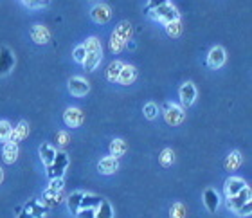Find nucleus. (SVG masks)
Listing matches in <instances>:
<instances>
[{"instance_id": "40", "label": "nucleus", "mask_w": 252, "mask_h": 218, "mask_svg": "<svg viewBox=\"0 0 252 218\" xmlns=\"http://www.w3.org/2000/svg\"><path fill=\"white\" fill-rule=\"evenodd\" d=\"M22 4L27 5V7H31V9H36V7H40V2L38 0H20Z\"/></svg>"}, {"instance_id": "28", "label": "nucleus", "mask_w": 252, "mask_h": 218, "mask_svg": "<svg viewBox=\"0 0 252 218\" xmlns=\"http://www.w3.org/2000/svg\"><path fill=\"white\" fill-rule=\"evenodd\" d=\"M158 162H160V166H164V168H169V166L175 162V152L171 148H164L162 152H160V155H158Z\"/></svg>"}, {"instance_id": "10", "label": "nucleus", "mask_w": 252, "mask_h": 218, "mask_svg": "<svg viewBox=\"0 0 252 218\" xmlns=\"http://www.w3.org/2000/svg\"><path fill=\"white\" fill-rule=\"evenodd\" d=\"M83 119H85L83 112L76 107H68L67 110L63 112V121H65V125L70 128H78L79 125L83 123Z\"/></svg>"}, {"instance_id": "11", "label": "nucleus", "mask_w": 252, "mask_h": 218, "mask_svg": "<svg viewBox=\"0 0 252 218\" xmlns=\"http://www.w3.org/2000/svg\"><path fill=\"white\" fill-rule=\"evenodd\" d=\"M31 38H32V42L38 43V45H45V43L51 42V32H49L47 27L42 26V24H34V26L31 27Z\"/></svg>"}, {"instance_id": "5", "label": "nucleus", "mask_w": 252, "mask_h": 218, "mask_svg": "<svg viewBox=\"0 0 252 218\" xmlns=\"http://www.w3.org/2000/svg\"><path fill=\"white\" fill-rule=\"evenodd\" d=\"M15 53L11 51V47L7 45H2L0 47V76H7L11 74V70L15 69Z\"/></svg>"}, {"instance_id": "38", "label": "nucleus", "mask_w": 252, "mask_h": 218, "mask_svg": "<svg viewBox=\"0 0 252 218\" xmlns=\"http://www.w3.org/2000/svg\"><path fill=\"white\" fill-rule=\"evenodd\" d=\"M68 141H70L68 133H65V132H58V133H56V143H58L60 146H67Z\"/></svg>"}, {"instance_id": "23", "label": "nucleus", "mask_w": 252, "mask_h": 218, "mask_svg": "<svg viewBox=\"0 0 252 218\" xmlns=\"http://www.w3.org/2000/svg\"><path fill=\"white\" fill-rule=\"evenodd\" d=\"M101 60H103V51H97V53H87V58H85L83 65L85 69L89 70H94L97 65L101 63Z\"/></svg>"}, {"instance_id": "6", "label": "nucleus", "mask_w": 252, "mask_h": 218, "mask_svg": "<svg viewBox=\"0 0 252 218\" xmlns=\"http://www.w3.org/2000/svg\"><path fill=\"white\" fill-rule=\"evenodd\" d=\"M225 60H227V53H225V49L221 47V45H216V47L211 49L209 54H207V60H205V65H207L209 69L216 70V69H220L221 65L225 63Z\"/></svg>"}, {"instance_id": "8", "label": "nucleus", "mask_w": 252, "mask_h": 218, "mask_svg": "<svg viewBox=\"0 0 252 218\" xmlns=\"http://www.w3.org/2000/svg\"><path fill=\"white\" fill-rule=\"evenodd\" d=\"M179 96H180V101H182V105H184V107H191V105L196 101L198 91H196V87H194L193 81H186L184 85L180 87Z\"/></svg>"}, {"instance_id": "1", "label": "nucleus", "mask_w": 252, "mask_h": 218, "mask_svg": "<svg viewBox=\"0 0 252 218\" xmlns=\"http://www.w3.org/2000/svg\"><path fill=\"white\" fill-rule=\"evenodd\" d=\"M251 198H252V191H251V187L245 186L240 193H236L234 197L231 198H227V204H229V208L234 211V215L236 217H251L252 213V202H251Z\"/></svg>"}, {"instance_id": "19", "label": "nucleus", "mask_w": 252, "mask_h": 218, "mask_svg": "<svg viewBox=\"0 0 252 218\" xmlns=\"http://www.w3.org/2000/svg\"><path fill=\"white\" fill-rule=\"evenodd\" d=\"M29 135V125L26 121H20L13 128V132H11V143H20V141H26V137Z\"/></svg>"}, {"instance_id": "16", "label": "nucleus", "mask_w": 252, "mask_h": 218, "mask_svg": "<svg viewBox=\"0 0 252 218\" xmlns=\"http://www.w3.org/2000/svg\"><path fill=\"white\" fill-rule=\"evenodd\" d=\"M135 80H137L135 67H133V65H123L121 72H119V78H117V83H119V85H131Z\"/></svg>"}, {"instance_id": "12", "label": "nucleus", "mask_w": 252, "mask_h": 218, "mask_svg": "<svg viewBox=\"0 0 252 218\" xmlns=\"http://www.w3.org/2000/svg\"><path fill=\"white\" fill-rule=\"evenodd\" d=\"M245 186H247V184H245L243 179H240V177H231V179H227L225 184H223V193H225L227 198H231V197H234L236 193L242 191Z\"/></svg>"}, {"instance_id": "32", "label": "nucleus", "mask_w": 252, "mask_h": 218, "mask_svg": "<svg viewBox=\"0 0 252 218\" xmlns=\"http://www.w3.org/2000/svg\"><path fill=\"white\" fill-rule=\"evenodd\" d=\"M43 200L47 204H51V206H54V204H60V200H62V195L60 193H56V191H51V189H45L43 191Z\"/></svg>"}, {"instance_id": "24", "label": "nucleus", "mask_w": 252, "mask_h": 218, "mask_svg": "<svg viewBox=\"0 0 252 218\" xmlns=\"http://www.w3.org/2000/svg\"><path fill=\"white\" fill-rule=\"evenodd\" d=\"M123 62H119V60H116V62H112L108 67H106V80L110 81V83H116L117 78H119V72H121L123 69Z\"/></svg>"}, {"instance_id": "22", "label": "nucleus", "mask_w": 252, "mask_h": 218, "mask_svg": "<svg viewBox=\"0 0 252 218\" xmlns=\"http://www.w3.org/2000/svg\"><path fill=\"white\" fill-rule=\"evenodd\" d=\"M103 198L94 195V193H83V198H81V204H79V209H97Z\"/></svg>"}, {"instance_id": "26", "label": "nucleus", "mask_w": 252, "mask_h": 218, "mask_svg": "<svg viewBox=\"0 0 252 218\" xmlns=\"http://www.w3.org/2000/svg\"><path fill=\"white\" fill-rule=\"evenodd\" d=\"M126 154V141L123 139H114L110 143V155L114 159H119Z\"/></svg>"}, {"instance_id": "21", "label": "nucleus", "mask_w": 252, "mask_h": 218, "mask_svg": "<svg viewBox=\"0 0 252 218\" xmlns=\"http://www.w3.org/2000/svg\"><path fill=\"white\" fill-rule=\"evenodd\" d=\"M131 32H133V29H131V24L125 20V22H119V24H117L112 34H116L117 38H121L123 42L128 43V40L131 38Z\"/></svg>"}, {"instance_id": "33", "label": "nucleus", "mask_w": 252, "mask_h": 218, "mask_svg": "<svg viewBox=\"0 0 252 218\" xmlns=\"http://www.w3.org/2000/svg\"><path fill=\"white\" fill-rule=\"evenodd\" d=\"M157 116H158V107H157V105H155V103H146V105H144V117H146V119H150V121H153Z\"/></svg>"}, {"instance_id": "25", "label": "nucleus", "mask_w": 252, "mask_h": 218, "mask_svg": "<svg viewBox=\"0 0 252 218\" xmlns=\"http://www.w3.org/2000/svg\"><path fill=\"white\" fill-rule=\"evenodd\" d=\"M83 193L85 191H74L68 195L67 198V204H68V211L76 217V213L79 211V204H81V198H83Z\"/></svg>"}, {"instance_id": "42", "label": "nucleus", "mask_w": 252, "mask_h": 218, "mask_svg": "<svg viewBox=\"0 0 252 218\" xmlns=\"http://www.w3.org/2000/svg\"><path fill=\"white\" fill-rule=\"evenodd\" d=\"M18 218H32L31 215H27V213H20L18 215Z\"/></svg>"}, {"instance_id": "31", "label": "nucleus", "mask_w": 252, "mask_h": 218, "mask_svg": "<svg viewBox=\"0 0 252 218\" xmlns=\"http://www.w3.org/2000/svg\"><path fill=\"white\" fill-rule=\"evenodd\" d=\"M125 45H126V42H123L121 38H117L116 34H112L110 36V42H108V47H110V51L112 53H121L123 49H125Z\"/></svg>"}, {"instance_id": "13", "label": "nucleus", "mask_w": 252, "mask_h": 218, "mask_svg": "<svg viewBox=\"0 0 252 218\" xmlns=\"http://www.w3.org/2000/svg\"><path fill=\"white\" fill-rule=\"evenodd\" d=\"M204 204L209 213H216L218 206H220V195H218V191L213 189V187H207L204 191Z\"/></svg>"}, {"instance_id": "15", "label": "nucleus", "mask_w": 252, "mask_h": 218, "mask_svg": "<svg viewBox=\"0 0 252 218\" xmlns=\"http://www.w3.org/2000/svg\"><path fill=\"white\" fill-rule=\"evenodd\" d=\"M97 170H99L101 175H112V173H116L119 170V159H114L112 155L103 157L99 160V164H97Z\"/></svg>"}, {"instance_id": "36", "label": "nucleus", "mask_w": 252, "mask_h": 218, "mask_svg": "<svg viewBox=\"0 0 252 218\" xmlns=\"http://www.w3.org/2000/svg\"><path fill=\"white\" fill-rule=\"evenodd\" d=\"M63 179H53V181L49 182V189L51 191H56V193H62V189H63Z\"/></svg>"}, {"instance_id": "37", "label": "nucleus", "mask_w": 252, "mask_h": 218, "mask_svg": "<svg viewBox=\"0 0 252 218\" xmlns=\"http://www.w3.org/2000/svg\"><path fill=\"white\" fill-rule=\"evenodd\" d=\"M76 218H95V209H79Z\"/></svg>"}, {"instance_id": "29", "label": "nucleus", "mask_w": 252, "mask_h": 218, "mask_svg": "<svg viewBox=\"0 0 252 218\" xmlns=\"http://www.w3.org/2000/svg\"><path fill=\"white\" fill-rule=\"evenodd\" d=\"M166 32H168L171 38H179L182 34V22L180 20H173V22H168L166 26H164Z\"/></svg>"}, {"instance_id": "14", "label": "nucleus", "mask_w": 252, "mask_h": 218, "mask_svg": "<svg viewBox=\"0 0 252 218\" xmlns=\"http://www.w3.org/2000/svg\"><path fill=\"white\" fill-rule=\"evenodd\" d=\"M24 213L31 215L32 218H45V215H47V208H45L40 200H36V198H31V200L26 204Z\"/></svg>"}, {"instance_id": "3", "label": "nucleus", "mask_w": 252, "mask_h": 218, "mask_svg": "<svg viewBox=\"0 0 252 218\" xmlns=\"http://www.w3.org/2000/svg\"><path fill=\"white\" fill-rule=\"evenodd\" d=\"M162 114H164V121L168 123L169 126H179L180 123L186 119L184 108L180 107V105H177V103H164Z\"/></svg>"}, {"instance_id": "43", "label": "nucleus", "mask_w": 252, "mask_h": 218, "mask_svg": "<svg viewBox=\"0 0 252 218\" xmlns=\"http://www.w3.org/2000/svg\"><path fill=\"white\" fill-rule=\"evenodd\" d=\"M2 181H4V171H2V168H0V184H2Z\"/></svg>"}, {"instance_id": "2", "label": "nucleus", "mask_w": 252, "mask_h": 218, "mask_svg": "<svg viewBox=\"0 0 252 218\" xmlns=\"http://www.w3.org/2000/svg\"><path fill=\"white\" fill-rule=\"evenodd\" d=\"M148 16H150V18H153V20L160 22V24H164V26H166L168 22L180 20L179 9H177L171 2H166V4L158 5V7H155V9L148 11Z\"/></svg>"}, {"instance_id": "41", "label": "nucleus", "mask_w": 252, "mask_h": 218, "mask_svg": "<svg viewBox=\"0 0 252 218\" xmlns=\"http://www.w3.org/2000/svg\"><path fill=\"white\" fill-rule=\"evenodd\" d=\"M38 2H40V7H43V5H47L51 0H38Z\"/></svg>"}, {"instance_id": "17", "label": "nucleus", "mask_w": 252, "mask_h": 218, "mask_svg": "<svg viewBox=\"0 0 252 218\" xmlns=\"http://www.w3.org/2000/svg\"><path fill=\"white\" fill-rule=\"evenodd\" d=\"M38 154H40V159H42V162L45 164V168H49V166L53 164L54 157H56V148H54L53 144L49 143H43L40 144V150H38Z\"/></svg>"}, {"instance_id": "20", "label": "nucleus", "mask_w": 252, "mask_h": 218, "mask_svg": "<svg viewBox=\"0 0 252 218\" xmlns=\"http://www.w3.org/2000/svg\"><path fill=\"white\" fill-rule=\"evenodd\" d=\"M243 162V157L242 154L238 152V150H234V152H231V154L227 155L225 162H223V168H225L227 171H236L240 166H242Z\"/></svg>"}, {"instance_id": "27", "label": "nucleus", "mask_w": 252, "mask_h": 218, "mask_svg": "<svg viewBox=\"0 0 252 218\" xmlns=\"http://www.w3.org/2000/svg\"><path fill=\"white\" fill-rule=\"evenodd\" d=\"M95 218H114V208L108 200H101L99 208L95 209Z\"/></svg>"}, {"instance_id": "35", "label": "nucleus", "mask_w": 252, "mask_h": 218, "mask_svg": "<svg viewBox=\"0 0 252 218\" xmlns=\"http://www.w3.org/2000/svg\"><path fill=\"white\" fill-rule=\"evenodd\" d=\"M171 218H186V208L180 202H175L171 206Z\"/></svg>"}, {"instance_id": "34", "label": "nucleus", "mask_w": 252, "mask_h": 218, "mask_svg": "<svg viewBox=\"0 0 252 218\" xmlns=\"http://www.w3.org/2000/svg\"><path fill=\"white\" fill-rule=\"evenodd\" d=\"M72 58H74V62H76V63L83 65L85 58H87V51H85L83 45H78V47L74 49V51H72Z\"/></svg>"}, {"instance_id": "9", "label": "nucleus", "mask_w": 252, "mask_h": 218, "mask_svg": "<svg viewBox=\"0 0 252 218\" xmlns=\"http://www.w3.org/2000/svg\"><path fill=\"white\" fill-rule=\"evenodd\" d=\"M112 15H114V11H112L110 5L106 4H95L92 9H90V18L97 24H106V22H110Z\"/></svg>"}, {"instance_id": "18", "label": "nucleus", "mask_w": 252, "mask_h": 218, "mask_svg": "<svg viewBox=\"0 0 252 218\" xmlns=\"http://www.w3.org/2000/svg\"><path fill=\"white\" fill-rule=\"evenodd\" d=\"M2 157H4L5 164H13L16 159H18V144L16 143H4V148H2Z\"/></svg>"}, {"instance_id": "30", "label": "nucleus", "mask_w": 252, "mask_h": 218, "mask_svg": "<svg viewBox=\"0 0 252 218\" xmlns=\"http://www.w3.org/2000/svg\"><path fill=\"white\" fill-rule=\"evenodd\" d=\"M11 132H13V126L9 121H0V143H7L11 139Z\"/></svg>"}, {"instance_id": "7", "label": "nucleus", "mask_w": 252, "mask_h": 218, "mask_svg": "<svg viewBox=\"0 0 252 218\" xmlns=\"http://www.w3.org/2000/svg\"><path fill=\"white\" fill-rule=\"evenodd\" d=\"M67 87H68V92L76 97H83L85 94H89V91H90L89 81L85 80V78H81V76H72V78L68 80Z\"/></svg>"}, {"instance_id": "39", "label": "nucleus", "mask_w": 252, "mask_h": 218, "mask_svg": "<svg viewBox=\"0 0 252 218\" xmlns=\"http://www.w3.org/2000/svg\"><path fill=\"white\" fill-rule=\"evenodd\" d=\"M166 2H168V0H150V2H148V5H146V11L155 9V7H158V5L166 4Z\"/></svg>"}, {"instance_id": "4", "label": "nucleus", "mask_w": 252, "mask_h": 218, "mask_svg": "<svg viewBox=\"0 0 252 218\" xmlns=\"http://www.w3.org/2000/svg\"><path fill=\"white\" fill-rule=\"evenodd\" d=\"M67 168H68V155L65 152H58L53 160V164L47 168V177L51 181L53 179H63V173L67 171Z\"/></svg>"}]
</instances>
